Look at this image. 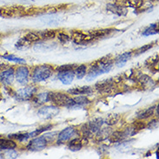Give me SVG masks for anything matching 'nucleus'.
I'll use <instances>...</instances> for the list:
<instances>
[{
    "label": "nucleus",
    "instance_id": "2f4dec72",
    "mask_svg": "<svg viewBox=\"0 0 159 159\" xmlns=\"http://www.w3.org/2000/svg\"><path fill=\"white\" fill-rule=\"evenodd\" d=\"M2 156L3 157H4V158H17L18 154L15 151H13V149H11V150H7V152L4 153Z\"/></svg>",
    "mask_w": 159,
    "mask_h": 159
},
{
    "label": "nucleus",
    "instance_id": "dca6fc26",
    "mask_svg": "<svg viewBox=\"0 0 159 159\" xmlns=\"http://www.w3.org/2000/svg\"><path fill=\"white\" fill-rule=\"evenodd\" d=\"M17 147L16 143L10 140V139H4V138H0V151H7V150H11L15 149Z\"/></svg>",
    "mask_w": 159,
    "mask_h": 159
},
{
    "label": "nucleus",
    "instance_id": "7c9ffc66",
    "mask_svg": "<svg viewBox=\"0 0 159 159\" xmlns=\"http://www.w3.org/2000/svg\"><path fill=\"white\" fill-rule=\"evenodd\" d=\"M75 68H76V65H61V66H58L57 68V70L58 72H61V71H69V70H73Z\"/></svg>",
    "mask_w": 159,
    "mask_h": 159
},
{
    "label": "nucleus",
    "instance_id": "c9c22d12",
    "mask_svg": "<svg viewBox=\"0 0 159 159\" xmlns=\"http://www.w3.org/2000/svg\"><path fill=\"white\" fill-rule=\"evenodd\" d=\"M151 47H152V45H151V44H146V45H144L143 47L139 48L138 51L136 52L135 54H136L137 56H138V55H140V54H142V53H143V52H147L148 50H150Z\"/></svg>",
    "mask_w": 159,
    "mask_h": 159
},
{
    "label": "nucleus",
    "instance_id": "f03ea898",
    "mask_svg": "<svg viewBox=\"0 0 159 159\" xmlns=\"http://www.w3.org/2000/svg\"><path fill=\"white\" fill-rule=\"evenodd\" d=\"M49 101L54 103L57 106H67L70 107L74 104L73 99H71L69 96L60 92H53L49 93Z\"/></svg>",
    "mask_w": 159,
    "mask_h": 159
},
{
    "label": "nucleus",
    "instance_id": "f257e3e1",
    "mask_svg": "<svg viewBox=\"0 0 159 159\" xmlns=\"http://www.w3.org/2000/svg\"><path fill=\"white\" fill-rule=\"evenodd\" d=\"M112 65H113L112 60L109 59V58L103 57V58L96 61L95 63L90 65V70L86 76V80L90 81L94 78H98L102 74L109 72L111 70Z\"/></svg>",
    "mask_w": 159,
    "mask_h": 159
},
{
    "label": "nucleus",
    "instance_id": "f8f14e48",
    "mask_svg": "<svg viewBox=\"0 0 159 159\" xmlns=\"http://www.w3.org/2000/svg\"><path fill=\"white\" fill-rule=\"evenodd\" d=\"M74 77H75V73L72 70H69V71H61L57 75V78L60 80L64 84H70L73 81Z\"/></svg>",
    "mask_w": 159,
    "mask_h": 159
},
{
    "label": "nucleus",
    "instance_id": "7ed1b4c3",
    "mask_svg": "<svg viewBox=\"0 0 159 159\" xmlns=\"http://www.w3.org/2000/svg\"><path fill=\"white\" fill-rule=\"evenodd\" d=\"M52 75V68L50 65L38 66L33 71L32 80L34 82L45 81Z\"/></svg>",
    "mask_w": 159,
    "mask_h": 159
},
{
    "label": "nucleus",
    "instance_id": "39448f33",
    "mask_svg": "<svg viewBox=\"0 0 159 159\" xmlns=\"http://www.w3.org/2000/svg\"><path fill=\"white\" fill-rule=\"evenodd\" d=\"M37 89L34 86H28L24 89L18 90L16 92V99L19 101H26V100H30L33 95L36 93Z\"/></svg>",
    "mask_w": 159,
    "mask_h": 159
},
{
    "label": "nucleus",
    "instance_id": "20e7f679",
    "mask_svg": "<svg viewBox=\"0 0 159 159\" xmlns=\"http://www.w3.org/2000/svg\"><path fill=\"white\" fill-rule=\"evenodd\" d=\"M48 144V135L44 137H39L29 143L27 149L30 151H39L43 150Z\"/></svg>",
    "mask_w": 159,
    "mask_h": 159
},
{
    "label": "nucleus",
    "instance_id": "0eeeda50",
    "mask_svg": "<svg viewBox=\"0 0 159 159\" xmlns=\"http://www.w3.org/2000/svg\"><path fill=\"white\" fill-rule=\"evenodd\" d=\"M59 113V108L57 106H45L41 108L38 112L39 116L44 119H51Z\"/></svg>",
    "mask_w": 159,
    "mask_h": 159
},
{
    "label": "nucleus",
    "instance_id": "a878e982",
    "mask_svg": "<svg viewBox=\"0 0 159 159\" xmlns=\"http://www.w3.org/2000/svg\"><path fill=\"white\" fill-rule=\"evenodd\" d=\"M35 101L38 103H44L48 102L49 101V92H43V93L39 94L36 97Z\"/></svg>",
    "mask_w": 159,
    "mask_h": 159
},
{
    "label": "nucleus",
    "instance_id": "cd10ccee",
    "mask_svg": "<svg viewBox=\"0 0 159 159\" xmlns=\"http://www.w3.org/2000/svg\"><path fill=\"white\" fill-rule=\"evenodd\" d=\"M154 109L155 107H151V108H148L147 110L145 111H143L139 115V118L140 119H144V118H148V117H150L153 115V113H154Z\"/></svg>",
    "mask_w": 159,
    "mask_h": 159
},
{
    "label": "nucleus",
    "instance_id": "423d86ee",
    "mask_svg": "<svg viewBox=\"0 0 159 159\" xmlns=\"http://www.w3.org/2000/svg\"><path fill=\"white\" fill-rule=\"evenodd\" d=\"M71 39L78 44H84V43H90V41L94 39L90 33L87 34L85 32L78 31V30H75L71 33Z\"/></svg>",
    "mask_w": 159,
    "mask_h": 159
},
{
    "label": "nucleus",
    "instance_id": "ddd939ff",
    "mask_svg": "<svg viewBox=\"0 0 159 159\" xmlns=\"http://www.w3.org/2000/svg\"><path fill=\"white\" fill-rule=\"evenodd\" d=\"M117 4L121 6H129L132 8H140L143 4V0H115Z\"/></svg>",
    "mask_w": 159,
    "mask_h": 159
},
{
    "label": "nucleus",
    "instance_id": "4468645a",
    "mask_svg": "<svg viewBox=\"0 0 159 159\" xmlns=\"http://www.w3.org/2000/svg\"><path fill=\"white\" fill-rule=\"evenodd\" d=\"M107 10L118 16H125L127 13V11L124 8V6H121L117 4H109L107 5Z\"/></svg>",
    "mask_w": 159,
    "mask_h": 159
},
{
    "label": "nucleus",
    "instance_id": "9b49d317",
    "mask_svg": "<svg viewBox=\"0 0 159 159\" xmlns=\"http://www.w3.org/2000/svg\"><path fill=\"white\" fill-rule=\"evenodd\" d=\"M14 80V70L13 68H9L2 71L0 74V81L2 82L4 84L9 85L12 84Z\"/></svg>",
    "mask_w": 159,
    "mask_h": 159
},
{
    "label": "nucleus",
    "instance_id": "6ab92c4d",
    "mask_svg": "<svg viewBox=\"0 0 159 159\" xmlns=\"http://www.w3.org/2000/svg\"><path fill=\"white\" fill-rule=\"evenodd\" d=\"M55 47V46H54ZM54 47L52 46V44L50 43H40L36 44L34 46V50L37 52H49V51H52L54 49Z\"/></svg>",
    "mask_w": 159,
    "mask_h": 159
},
{
    "label": "nucleus",
    "instance_id": "72a5a7b5",
    "mask_svg": "<svg viewBox=\"0 0 159 159\" xmlns=\"http://www.w3.org/2000/svg\"><path fill=\"white\" fill-rule=\"evenodd\" d=\"M118 119H119V116L118 115H110L107 117V119L105 120V123L111 125H114V124H116V122L118 121Z\"/></svg>",
    "mask_w": 159,
    "mask_h": 159
},
{
    "label": "nucleus",
    "instance_id": "5701e85b",
    "mask_svg": "<svg viewBox=\"0 0 159 159\" xmlns=\"http://www.w3.org/2000/svg\"><path fill=\"white\" fill-rule=\"evenodd\" d=\"M157 33H158V25L157 24H153L144 30V31L143 32V36H151V35L157 34Z\"/></svg>",
    "mask_w": 159,
    "mask_h": 159
},
{
    "label": "nucleus",
    "instance_id": "2eb2a0df",
    "mask_svg": "<svg viewBox=\"0 0 159 159\" xmlns=\"http://www.w3.org/2000/svg\"><path fill=\"white\" fill-rule=\"evenodd\" d=\"M68 92L72 95H90L92 93V89L90 86H83V87L70 89Z\"/></svg>",
    "mask_w": 159,
    "mask_h": 159
},
{
    "label": "nucleus",
    "instance_id": "bb28decb",
    "mask_svg": "<svg viewBox=\"0 0 159 159\" xmlns=\"http://www.w3.org/2000/svg\"><path fill=\"white\" fill-rule=\"evenodd\" d=\"M10 138H13V139H16L17 141H25L28 138H30V133H25V134H16V135H10L9 136Z\"/></svg>",
    "mask_w": 159,
    "mask_h": 159
},
{
    "label": "nucleus",
    "instance_id": "412c9836",
    "mask_svg": "<svg viewBox=\"0 0 159 159\" xmlns=\"http://www.w3.org/2000/svg\"><path fill=\"white\" fill-rule=\"evenodd\" d=\"M40 39H52L56 37L55 30H43L38 33Z\"/></svg>",
    "mask_w": 159,
    "mask_h": 159
},
{
    "label": "nucleus",
    "instance_id": "473e14b6",
    "mask_svg": "<svg viewBox=\"0 0 159 159\" xmlns=\"http://www.w3.org/2000/svg\"><path fill=\"white\" fill-rule=\"evenodd\" d=\"M73 101L74 103H76L78 105H83V104H87L90 103V101L85 97H78L77 98L74 99Z\"/></svg>",
    "mask_w": 159,
    "mask_h": 159
},
{
    "label": "nucleus",
    "instance_id": "f704fd0d",
    "mask_svg": "<svg viewBox=\"0 0 159 159\" xmlns=\"http://www.w3.org/2000/svg\"><path fill=\"white\" fill-rule=\"evenodd\" d=\"M57 39H58V40H59L62 43H68L70 40V38L69 36L66 35L65 33H63V32L58 33V35H57Z\"/></svg>",
    "mask_w": 159,
    "mask_h": 159
},
{
    "label": "nucleus",
    "instance_id": "4be33fe9",
    "mask_svg": "<svg viewBox=\"0 0 159 159\" xmlns=\"http://www.w3.org/2000/svg\"><path fill=\"white\" fill-rule=\"evenodd\" d=\"M30 44V41H28L27 39L24 37V38H22L20 39L18 41H17V43H16V48L18 49V50H25V49H27V48H29Z\"/></svg>",
    "mask_w": 159,
    "mask_h": 159
},
{
    "label": "nucleus",
    "instance_id": "a211bd4d",
    "mask_svg": "<svg viewBox=\"0 0 159 159\" xmlns=\"http://www.w3.org/2000/svg\"><path fill=\"white\" fill-rule=\"evenodd\" d=\"M69 150L71 151H78L82 148V141L78 138H75L73 140H71L68 144Z\"/></svg>",
    "mask_w": 159,
    "mask_h": 159
},
{
    "label": "nucleus",
    "instance_id": "f3484780",
    "mask_svg": "<svg viewBox=\"0 0 159 159\" xmlns=\"http://www.w3.org/2000/svg\"><path fill=\"white\" fill-rule=\"evenodd\" d=\"M131 52H125V53H123L122 55L118 57L117 58H116V66H118V67H123L124 65L127 63V61L129 60V58L131 57Z\"/></svg>",
    "mask_w": 159,
    "mask_h": 159
},
{
    "label": "nucleus",
    "instance_id": "9d476101",
    "mask_svg": "<svg viewBox=\"0 0 159 159\" xmlns=\"http://www.w3.org/2000/svg\"><path fill=\"white\" fill-rule=\"evenodd\" d=\"M96 89L99 92H110L114 88V82L111 79H104L96 84Z\"/></svg>",
    "mask_w": 159,
    "mask_h": 159
},
{
    "label": "nucleus",
    "instance_id": "c756f323",
    "mask_svg": "<svg viewBox=\"0 0 159 159\" xmlns=\"http://www.w3.org/2000/svg\"><path fill=\"white\" fill-rule=\"evenodd\" d=\"M3 57H4V59L13 61V62L19 63V64H25V59L20 58V57H17L13 56V55H5V56H3Z\"/></svg>",
    "mask_w": 159,
    "mask_h": 159
},
{
    "label": "nucleus",
    "instance_id": "aec40b11",
    "mask_svg": "<svg viewBox=\"0 0 159 159\" xmlns=\"http://www.w3.org/2000/svg\"><path fill=\"white\" fill-rule=\"evenodd\" d=\"M112 30H108V29H104V30H94V31H91L90 32V34L93 37V39H98V38H103L105 36H107L108 34L111 33V31Z\"/></svg>",
    "mask_w": 159,
    "mask_h": 159
},
{
    "label": "nucleus",
    "instance_id": "b1692460",
    "mask_svg": "<svg viewBox=\"0 0 159 159\" xmlns=\"http://www.w3.org/2000/svg\"><path fill=\"white\" fill-rule=\"evenodd\" d=\"M125 136H127L126 133L125 132H120V131H116V132H114L111 135L110 137V141L111 143H115V142H118L122 140L123 138H125Z\"/></svg>",
    "mask_w": 159,
    "mask_h": 159
},
{
    "label": "nucleus",
    "instance_id": "6e6552de",
    "mask_svg": "<svg viewBox=\"0 0 159 159\" xmlns=\"http://www.w3.org/2000/svg\"><path fill=\"white\" fill-rule=\"evenodd\" d=\"M77 134L76 129H74L72 127H68L66 129H63L60 133L58 134V143H65L68 142L70 138H72Z\"/></svg>",
    "mask_w": 159,
    "mask_h": 159
},
{
    "label": "nucleus",
    "instance_id": "c85d7f7f",
    "mask_svg": "<svg viewBox=\"0 0 159 159\" xmlns=\"http://www.w3.org/2000/svg\"><path fill=\"white\" fill-rule=\"evenodd\" d=\"M25 38L28 41H30V43H32V42H37V41H39L40 38H39V36L37 33H35V32H29V33H27V34L25 36Z\"/></svg>",
    "mask_w": 159,
    "mask_h": 159
},
{
    "label": "nucleus",
    "instance_id": "e433bc0d",
    "mask_svg": "<svg viewBox=\"0 0 159 159\" xmlns=\"http://www.w3.org/2000/svg\"><path fill=\"white\" fill-rule=\"evenodd\" d=\"M146 127V125L143 122H136L134 124V129H142Z\"/></svg>",
    "mask_w": 159,
    "mask_h": 159
},
{
    "label": "nucleus",
    "instance_id": "1a4fd4ad",
    "mask_svg": "<svg viewBox=\"0 0 159 159\" xmlns=\"http://www.w3.org/2000/svg\"><path fill=\"white\" fill-rule=\"evenodd\" d=\"M17 81L21 84H25L29 79V70L25 66H20L16 70Z\"/></svg>",
    "mask_w": 159,
    "mask_h": 159
},
{
    "label": "nucleus",
    "instance_id": "393cba45",
    "mask_svg": "<svg viewBox=\"0 0 159 159\" xmlns=\"http://www.w3.org/2000/svg\"><path fill=\"white\" fill-rule=\"evenodd\" d=\"M86 70H87V68H86V66L84 65H82L80 66H78V68L76 69V70H75V72H74L75 75H76V77H77V78L82 79V78H84L86 74Z\"/></svg>",
    "mask_w": 159,
    "mask_h": 159
}]
</instances>
